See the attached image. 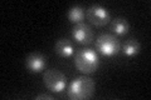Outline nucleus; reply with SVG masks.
Instances as JSON below:
<instances>
[{"instance_id":"1","label":"nucleus","mask_w":151,"mask_h":100,"mask_svg":"<svg viewBox=\"0 0 151 100\" xmlns=\"http://www.w3.org/2000/svg\"><path fill=\"white\" fill-rule=\"evenodd\" d=\"M93 93L94 82L87 75L76 78L68 87V98L73 100L89 99L93 95Z\"/></svg>"},{"instance_id":"2","label":"nucleus","mask_w":151,"mask_h":100,"mask_svg":"<svg viewBox=\"0 0 151 100\" xmlns=\"http://www.w3.org/2000/svg\"><path fill=\"white\" fill-rule=\"evenodd\" d=\"M74 65L83 74H92L98 69L100 59L97 53L89 48L79 49L74 56Z\"/></svg>"},{"instance_id":"3","label":"nucleus","mask_w":151,"mask_h":100,"mask_svg":"<svg viewBox=\"0 0 151 100\" xmlns=\"http://www.w3.org/2000/svg\"><path fill=\"white\" fill-rule=\"evenodd\" d=\"M96 48L102 55L113 56L121 49L120 40L112 34H101L96 40Z\"/></svg>"},{"instance_id":"4","label":"nucleus","mask_w":151,"mask_h":100,"mask_svg":"<svg viewBox=\"0 0 151 100\" xmlns=\"http://www.w3.org/2000/svg\"><path fill=\"white\" fill-rule=\"evenodd\" d=\"M43 82L50 91L60 93L67 85V77L58 69H48L43 75Z\"/></svg>"},{"instance_id":"5","label":"nucleus","mask_w":151,"mask_h":100,"mask_svg":"<svg viewBox=\"0 0 151 100\" xmlns=\"http://www.w3.org/2000/svg\"><path fill=\"white\" fill-rule=\"evenodd\" d=\"M87 18L89 23L93 25L103 26L110 21V13L105 6L94 4V5H91L87 9Z\"/></svg>"},{"instance_id":"6","label":"nucleus","mask_w":151,"mask_h":100,"mask_svg":"<svg viewBox=\"0 0 151 100\" xmlns=\"http://www.w3.org/2000/svg\"><path fill=\"white\" fill-rule=\"evenodd\" d=\"M72 36L78 44L88 45V44H91L92 40H93L92 28L86 23L76 24L72 29Z\"/></svg>"},{"instance_id":"7","label":"nucleus","mask_w":151,"mask_h":100,"mask_svg":"<svg viewBox=\"0 0 151 100\" xmlns=\"http://www.w3.org/2000/svg\"><path fill=\"white\" fill-rule=\"evenodd\" d=\"M25 65L30 73H40L47 65V58L39 53H32L30 55H28Z\"/></svg>"},{"instance_id":"8","label":"nucleus","mask_w":151,"mask_h":100,"mask_svg":"<svg viewBox=\"0 0 151 100\" xmlns=\"http://www.w3.org/2000/svg\"><path fill=\"white\" fill-rule=\"evenodd\" d=\"M54 50H55V53L59 56H62V58H69V56H72L74 53L73 44L68 39H64V38H60V39L55 41Z\"/></svg>"},{"instance_id":"9","label":"nucleus","mask_w":151,"mask_h":100,"mask_svg":"<svg viewBox=\"0 0 151 100\" xmlns=\"http://www.w3.org/2000/svg\"><path fill=\"white\" fill-rule=\"evenodd\" d=\"M141 50V45L137 41V39L135 38H130L129 40L125 41V44L122 45V53L126 56H135L140 53Z\"/></svg>"},{"instance_id":"10","label":"nucleus","mask_w":151,"mask_h":100,"mask_svg":"<svg viewBox=\"0 0 151 100\" xmlns=\"http://www.w3.org/2000/svg\"><path fill=\"white\" fill-rule=\"evenodd\" d=\"M129 29H130V25L126 19H124V18H116V19H113L111 23V30L117 35L127 34Z\"/></svg>"},{"instance_id":"11","label":"nucleus","mask_w":151,"mask_h":100,"mask_svg":"<svg viewBox=\"0 0 151 100\" xmlns=\"http://www.w3.org/2000/svg\"><path fill=\"white\" fill-rule=\"evenodd\" d=\"M84 15H86V13H84V9L79 5H73L72 8L69 9L68 11V19L69 21H72L74 24H79V23H83L82 20L84 19Z\"/></svg>"},{"instance_id":"12","label":"nucleus","mask_w":151,"mask_h":100,"mask_svg":"<svg viewBox=\"0 0 151 100\" xmlns=\"http://www.w3.org/2000/svg\"><path fill=\"white\" fill-rule=\"evenodd\" d=\"M37 100H40V99H48V100H53V96L52 95H48V94H40L38 95V96L35 98Z\"/></svg>"}]
</instances>
